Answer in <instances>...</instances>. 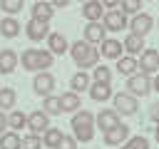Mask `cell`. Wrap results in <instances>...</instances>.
I'll return each mask as SVG.
<instances>
[{
	"instance_id": "obj_1",
	"label": "cell",
	"mask_w": 159,
	"mask_h": 149,
	"mask_svg": "<svg viewBox=\"0 0 159 149\" xmlns=\"http://www.w3.org/2000/svg\"><path fill=\"white\" fill-rule=\"evenodd\" d=\"M70 57H72V62L77 65V70H94L97 65H99V47L97 45H89L87 40H77V42H72L70 45Z\"/></svg>"
},
{
	"instance_id": "obj_2",
	"label": "cell",
	"mask_w": 159,
	"mask_h": 149,
	"mask_svg": "<svg viewBox=\"0 0 159 149\" xmlns=\"http://www.w3.org/2000/svg\"><path fill=\"white\" fill-rule=\"evenodd\" d=\"M52 62H55V55L42 47H27L20 52V65L27 72H45L52 67Z\"/></svg>"
},
{
	"instance_id": "obj_3",
	"label": "cell",
	"mask_w": 159,
	"mask_h": 149,
	"mask_svg": "<svg viewBox=\"0 0 159 149\" xmlns=\"http://www.w3.org/2000/svg\"><path fill=\"white\" fill-rule=\"evenodd\" d=\"M72 132H75V139L80 144H87L94 139V112H87V109H77L72 114Z\"/></svg>"
},
{
	"instance_id": "obj_4",
	"label": "cell",
	"mask_w": 159,
	"mask_h": 149,
	"mask_svg": "<svg viewBox=\"0 0 159 149\" xmlns=\"http://www.w3.org/2000/svg\"><path fill=\"white\" fill-rule=\"evenodd\" d=\"M114 99V109L119 112V117H134L139 112V99L129 92H119V94H112Z\"/></svg>"
},
{
	"instance_id": "obj_5",
	"label": "cell",
	"mask_w": 159,
	"mask_h": 149,
	"mask_svg": "<svg viewBox=\"0 0 159 149\" xmlns=\"http://www.w3.org/2000/svg\"><path fill=\"white\" fill-rule=\"evenodd\" d=\"M127 92L129 94H139V97H144V94H149L152 92V74H144V72H134L132 77H127Z\"/></svg>"
},
{
	"instance_id": "obj_6",
	"label": "cell",
	"mask_w": 159,
	"mask_h": 149,
	"mask_svg": "<svg viewBox=\"0 0 159 149\" xmlns=\"http://www.w3.org/2000/svg\"><path fill=\"white\" fill-rule=\"evenodd\" d=\"M102 25H104V30L107 32H122L124 27H129V20H127V15L122 12V10H104V15H102Z\"/></svg>"
},
{
	"instance_id": "obj_7",
	"label": "cell",
	"mask_w": 159,
	"mask_h": 149,
	"mask_svg": "<svg viewBox=\"0 0 159 149\" xmlns=\"http://www.w3.org/2000/svg\"><path fill=\"white\" fill-rule=\"evenodd\" d=\"M52 89H55V74H52L50 70L37 72V74L32 77V92H35V94L47 97V94H52Z\"/></svg>"
},
{
	"instance_id": "obj_8",
	"label": "cell",
	"mask_w": 159,
	"mask_h": 149,
	"mask_svg": "<svg viewBox=\"0 0 159 149\" xmlns=\"http://www.w3.org/2000/svg\"><path fill=\"white\" fill-rule=\"evenodd\" d=\"M139 72H144V74H154V72H159V50H154V47H144V52L139 55Z\"/></svg>"
},
{
	"instance_id": "obj_9",
	"label": "cell",
	"mask_w": 159,
	"mask_h": 149,
	"mask_svg": "<svg viewBox=\"0 0 159 149\" xmlns=\"http://www.w3.org/2000/svg\"><path fill=\"white\" fill-rule=\"evenodd\" d=\"M152 27H154V17L147 15V12H137V15H132V20H129V32H132V35L147 37V32H149Z\"/></svg>"
},
{
	"instance_id": "obj_10",
	"label": "cell",
	"mask_w": 159,
	"mask_h": 149,
	"mask_svg": "<svg viewBox=\"0 0 159 149\" xmlns=\"http://www.w3.org/2000/svg\"><path fill=\"white\" fill-rule=\"evenodd\" d=\"M27 129H30V134H42V132H47V129H50V114L42 112V109L30 112V114H27Z\"/></svg>"
},
{
	"instance_id": "obj_11",
	"label": "cell",
	"mask_w": 159,
	"mask_h": 149,
	"mask_svg": "<svg viewBox=\"0 0 159 149\" xmlns=\"http://www.w3.org/2000/svg\"><path fill=\"white\" fill-rule=\"evenodd\" d=\"M129 127L124 124V122H119L114 129H109V132H104V144L107 147H122L127 139H129Z\"/></svg>"
},
{
	"instance_id": "obj_12",
	"label": "cell",
	"mask_w": 159,
	"mask_h": 149,
	"mask_svg": "<svg viewBox=\"0 0 159 149\" xmlns=\"http://www.w3.org/2000/svg\"><path fill=\"white\" fill-rule=\"evenodd\" d=\"M50 32H52V30H50V22H40V20H32V17H30V22L25 25V35H27L32 42L47 40Z\"/></svg>"
},
{
	"instance_id": "obj_13",
	"label": "cell",
	"mask_w": 159,
	"mask_h": 149,
	"mask_svg": "<svg viewBox=\"0 0 159 149\" xmlns=\"http://www.w3.org/2000/svg\"><path fill=\"white\" fill-rule=\"evenodd\" d=\"M104 37H107V30H104L102 20H97V22H87L84 30H82V40H87L89 45H99Z\"/></svg>"
},
{
	"instance_id": "obj_14",
	"label": "cell",
	"mask_w": 159,
	"mask_h": 149,
	"mask_svg": "<svg viewBox=\"0 0 159 149\" xmlns=\"http://www.w3.org/2000/svg\"><path fill=\"white\" fill-rule=\"evenodd\" d=\"M99 55L107 57V60H119L124 55V45L119 40H114V37H104L99 42Z\"/></svg>"
},
{
	"instance_id": "obj_15",
	"label": "cell",
	"mask_w": 159,
	"mask_h": 149,
	"mask_svg": "<svg viewBox=\"0 0 159 149\" xmlns=\"http://www.w3.org/2000/svg\"><path fill=\"white\" fill-rule=\"evenodd\" d=\"M94 124H97L99 132L104 134V132H109V129H114V127L119 124V112H117V109H102L99 114H94Z\"/></svg>"
},
{
	"instance_id": "obj_16",
	"label": "cell",
	"mask_w": 159,
	"mask_h": 149,
	"mask_svg": "<svg viewBox=\"0 0 159 149\" xmlns=\"http://www.w3.org/2000/svg\"><path fill=\"white\" fill-rule=\"evenodd\" d=\"M55 17V7L50 0H37L32 2V20H40V22H50Z\"/></svg>"
},
{
	"instance_id": "obj_17",
	"label": "cell",
	"mask_w": 159,
	"mask_h": 149,
	"mask_svg": "<svg viewBox=\"0 0 159 149\" xmlns=\"http://www.w3.org/2000/svg\"><path fill=\"white\" fill-rule=\"evenodd\" d=\"M87 22H97V20H102V15H104V5L99 2V0H87V2H82V12H80Z\"/></svg>"
},
{
	"instance_id": "obj_18",
	"label": "cell",
	"mask_w": 159,
	"mask_h": 149,
	"mask_svg": "<svg viewBox=\"0 0 159 149\" xmlns=\"http://www.w3.org/2000/svg\"><path fill=\"white\" fill-rule=\"evenodd\" d=\"M17 62H20V55H17L15 50H10V47L0 50V74H10V72H15Z\"/></svg>"
},
{
	"instance_id": "obj_19",
	"label": "cell",
	"mask_w": 159,
	"mask_h": 149,
	"mask_svg": "<svg viewBox=\"0 0 159 149\" xmlns=\"http://www.w3.org/2000/svg\"><path fill=\"white\" fill-rule=\"evenodd\" d=\"M47 50L52 55H65V52H70V42L62 32H50L47 35Z\"/></svg>"
},
{
	"instance_id": "obj_20",
	"label": "cell",
	"mask_w": 159,
	"mask_h": 149,
	"mask_svg": "<svg viewBox=\"0 0 159 149\" xmlns=\"http://www.w3.org/2000/svg\"><path fill=\"white\" fill-rule=\"evenodd\" d=\"M60 107H62V114H75L80 109V94L77 92H62L60 94Z\"/></svg>"
},
{
	"instance_id": "obj_21",
	"label": "cell",
	"mask_w": 159,
	"mask_h": 149,
	"mask_svg": "<svg viewBox=\"0 0 159 149\" xmlns=\"http://www.w3.org/2000/svg\"><path fill=\"white\" fill-rule=\"evenodd\" d=\"M89 84H92V74H87L84 70H80L77 74H72V79H70V89H72V92H77V94L87 92V89H89Z\"/></svg>"
},
{
	"instance_id": "obj_22",
	"label": "cell",
	"mask_w": 159,
	"mask_h": 149,
	"mask_svg": "<svg viewBox=\"0 0 159 149\" xmlns=\"http://www.w3.org/2000/svg\"><path fill=\"white\" fill-rule=\"evenodd\" d=\"M87 92H89V97L94 102H107L112 97V84H107V82H92Z\"/></svg>"
},
{
	"instance_id": "obj_23",
	"label": "cell",
	"mask_w": 159,
	"mask_h": 149,
	"mask_svg": "<svg viewBox=\"0 0 159 149\" xmlns=\"http://www.w3.org/2000/svg\"><path fill=\"white\" fill-rule=\"evenodd\" d=\"M122 45H124V52H127V55H132V57L144 52V37H142V35H132V32H129V35L124 37V42H122Z\"/></svg>"
},
{
	"instance_id": "obj_24",
	"label": "cell",
	"mask_w": 159,
	"mask_h": 149,
	"mask_svg": "<svg viewBox=\"0 0 159 149\" xmlns=\"http://www.w3.org/2000/svg\"><path fill=\"white\" fill-rule=\"evenodd\" d=\"M117 72H119V74H127V77H132L134 72H139V62H137V57H132V55H122V57L117 60Z\"/></svg>"
},
{
	"instance_id": "obj_25",
	"label": "cell",
	"mask_w": 159,
	"mask_h": 149,
	"mask_svg": "<svg viewBox=\"0 0 159 149\" xmlns=\"http://www.w3.org/2000/svg\"><path fill=\"white\" fill-rule=\"evenodd\" d=\"M0 35L2 37H17L20 35V22L12 17V15H5L0 20Z\"/></svg>"
},
{
	"instance_id": "obj_26",
	"label": "cell",
	"mask_w": 159,
	"mask_h": 149,
	"mask_svg": "<svg viewBox=\"0 0 159 149\" xmlns=\"http://www.w3.org/2000/svg\"><path fill=\"white\" fill-rule=\"evenodd\" d=\"M42 112H47L50 117H57V114H62L60 97H57V94H47V97H42Z\"/></svg>"
},
{
	"instance_id": "obj_27",
	"label": "cell",
	"mask_w": 159,
	"mask_h": 149,
	"mask_svg": "<svg viewBox=\"0 0 159 149\" xmlns=\"http://www.w3.org/2000/svg\"><path fill=\"white\" fill-rule=\"evenodd\" d=\"M15 99H17V94H15L12 87H0V112L12 109L15 107Z\"/></svg>"
},
{
	"instance_id": "obj_28",
	"label": "cell",
	"mask_w": 159,
	"mask_h": 149,
	"mask_svg": "<svg viewBox=\"0 0 159 149\" xmlns=\"http://www.w3.org/2000/svg\"><path fill=\"white\" fill-rule=\"evenodd\" d=\"M7 127H10L12 132L25 129V127H27V114H25V112H17V109L10 112V114H7Z\"/></svg>"
},
{
	"instance_id": "obj_29",
	"label": "cell",
	"mask_w": 159,
	"mask_h": 149,
	"mask_svg": "<svg viewBox=\"0 0 159 149\" xmlns=\"http://www.w3.org/2000/svg\"><path fill=\"white\" fill-rule=\"evenodd\" d=\"M60 139H62V129H57V127H50L47 132H42V144L47 149H57Z\"/></svg>"
},
{
	"instance_id": "obj_30",
	"label": "cell",
	"mask_w": 159,
	"mask_h": 149,
	"mask_svg": "<svg viewBox=\"0 0 159 149\" xmlns=\"http://www.w3.org/2000/svg\"><path fill=\"white\" fill-rule=\"evenodd\" d=\"M22 147V139L17 132H5L0 134V149H20Z\"/></svg>"
},
{
	"instance_id": "obj_31",
	"label": "cell",
	"mask_w": 159,
	"mask_h": 149,
	"mask_svg": "<svg viewBox=\"0 0 159 149\" xmlns=\"http://www.w3.org/2000/svg\"><path fill=\"white\" fill-rule=\"evenodd\" d=\"M22 5H25V0H0V10L5 15H12V17L22 10Z\"/></svg>"
},
{
	"instance_id": "obj_32",
	"label": "cell",
	"mask_w": 159,
	"mask_h": 149,
	"mask_svg": "<svg viewBox=\"0 0 159 149\" xmlns=\"http://www.w3.org/2000/svg\"><path fill=\"white\" fill-rule=\"evenodd\" d=\"M119 149H149V139L142 137V134H137V137H129Z\"/></svg>"
},
{
	"instance_id": "obj_33",
	"label": "cell",
	"mask_w": 159,
	"mask_h": 149,
	"mask_svg": "<svg viewBox=\"0 0 159 149\" xmlns=\"http://www.w3.org/2000/svg\"><path fill=\"white\" fill-rule=\"evenodd\" d=\"M92 82H112V70L107 67V65H97L94 67V72H92Z\"/></svg>"
},
{
	"instance_id": "obj_34",
	"label": "cell",
	"mask_w": 159,
	"mask_h": 149,
	"mask_svg": "<svg viewBox=\"0 0 159 149\" xmlns=\"http://www.w3.org/2000/svg\"><path fill=\"white\" fill-rule=\"evenodd\" d=\"M142 2L144 0H119V10L124 15H137V12H142Z\"/></svg>"
},
{
	"instance_id": "obj_35",
	"label": "cell",
	"mask_w": 159,
	"mask_h": 149,
	"mask_svg": "<svg viewBox=\"0 0 159 149\" xmlns=\"http://www.w3.org/2000/svg\"><path fill=\"white\" fill-rule=\"evenodd\" d=\"M42 137L40 134H25L22 137V149H42Z\"/></svg>"
},
{
	"instance_id": "obj_36",
	"label": "cell",
	"mask_w": 159,
	"mask_h": 149,
	"mask_svg": "<svg viewBox=\"0 0 159 149\" xmlns=\"http://www.w3.org/2000/svg\"><path fill=\"white\" fill-rule=\"evenodd\" d=\"M57 149H77V139H75V134H62Z\"/></svg>"
},
{
	"instance_id": "obj_37",
	"label": "cell",
	"mask_w": 159,
	"mask_h": 149,
	"mask_svg": "<svg viewBox=\"0 0 159 149\" xmlns=\"http://www.w3.org/2000/svg\"><path fill=\"white\" fill-rule=\"evenodd\" d=\"M149 117H152V122H154V124L159 122V102H157V104H152V109H149Z\"/></svg>"
},
{
	"instance_id": "obj_38",
	"label": "cell",
	"mask_w": 159,
	"mask_h": 149,
	"mask_svg": "<svg viewBox=\"0 0 159 149\" xmlns=\"http://www.w3.org/2000/svg\"><path fill=\"white\" fill-rule=\"evenodd\" d=\"M102 5H104V10H114L117 5H119V0H99Z\"/></svg>"
},
{
	"instance_id": "obj_39",
	"label": "cell",
	"mask_w": 159,
	"mask_h": 149,
	"mask_svg": "<svg viewBox=\"0 0 159 149\" xmlns=\"http://www.w3.org/2000/svg\"><path fill=\"white\" fill-rule=\"evenodd\" d=\"M50 2H52V7H60V10H62V7H67L72 0H50Z\"/></svg>"
},
{
	"instance_id": "obj_40",
	"label": "cell",
	"mask_w": 159,
	"mask_h": 149,
	"mask_svg": "<svg viewBox=\"0 0 159 149\" xmlns=\"http://www.w3.org/2000/svg\"><path fill=\"white\" fill-rule=\"evenodd\" d=\"M5 129H7V114L0 112V134H5Z\"/></svg>"
},
{
	"instance_id": "obj_41",
	"label": "cell",
	"mask_w": 159,
	"mask_h": 149,
	"mask_svg": "<svg viewBox=\"0 0 159 149\" xmlns=\"http://www.w3.org/2000/svg\"><path fill=\"white\" fill-rule=\"evenodd\" d=\"M152 89H157V94H159V74L152 79Z\"/></svg>"
},
{
	"instance_id": "obj_42",
	"label": "cell",
	"mask_w": 159,
	"mask_h": 149,
	"mask_svg": "<svg viewBox=\"0 0 159 149\" xmlns=\"http://www.w3.org/2000/svg\"><path fill=\"white\" fill-rule=\"evenodd\" d=\"M154 139H157V144H159V122H157V127H154Z\"/></svg>"
},
{
	"instance_id": "obj_43",
	"label": "cell",
	"mask_w": 159,
	"mask_h": 149,
	"mask_svg": "<svg viewBox=\"0 0 159 149\" xmlns=\"http://www.w3.org/2000/svg\"><path fill=\"white\" fill-rule=\"evenodd\" d=\"M77 2H87V0H77Z\"/></svg>"
},
{
	"instance_id": "obj_44",
	"label": "cell",
	"mask_w": 159,
	"mask_h": 149,
	"mask_svg": "<svg viewBox=\"0 0 159 149\" xmlns=\"http://www.w3.org/2000/svg\"><path fill=\"white\" fill-rule=\"evenodd\" d=\"M32 2H37V0H32Z\"/></svg>"
},
{
	"instance_id": "obj_45",
	"label": "cell",
	"mask_w": 159,
	"mask_h": 149,
	"mask_svg": "<svg viewBox=\"0 0 159 149\" xmlns=\"http://www.w3.org/2000/svg\"><path fill=\"white\" fill-rule=\"evenodd\" d=\"M147 2H149V0H147Z\"/></svg>"
}]
</instances>
